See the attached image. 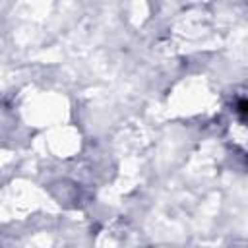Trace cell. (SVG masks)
I'll return each mask as SVG.
<instances>
[{
  "label": "cell",
  "mask_w": 248,
  "mask_h": 248,
  "mask_svg": "<svg viewBox=\"0 0 248 248\" xmlns=\"http://www.w3.org/2000/svg\"><path fill=\"white\" fill-rule=\"evenodd\" d=\"M231 248H236V244H234V246H231ZM242 248H248V244H246V242H242Z\"/></svg>",
  "instance_id": "cell-2"
},
{
  "label": "cell",
  "mask_w": 248,
  "mask_h": 248,
  "mask_svg": "<svg viewBox=\"0 0 248 248\" xmlns=\"http://www.w3.org/2000/svg\"><path fill=\"white\" fill-rule=\"evenodd\" d=\"M236 108V112L242 116V118H248V97H240V99H236V105H234Z\"/></svg>",
  "instance_id": "cell-1"
}]
</instances>
